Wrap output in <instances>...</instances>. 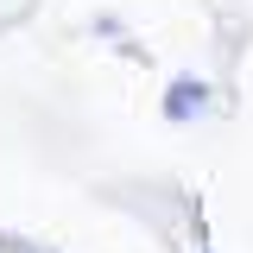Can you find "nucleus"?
Masks as SVG:
<instances>
[{
  "label": "nucleus",
  "instance_id": "f257e3e1",
  "mask_svg": "<svg viewBox=\"0 0 253 253\" xmlns=\"http://www.w3.org/2000/svg\"><path fill=\"white\" fill-rule=\"evenodd\" d=\"M203 108H209V83H203V76H177V83L165 89V114H171V121H196Z\"/></svg>",
  "mask_w": 253,
  "mask_h": 253
}]
</instances>
